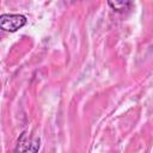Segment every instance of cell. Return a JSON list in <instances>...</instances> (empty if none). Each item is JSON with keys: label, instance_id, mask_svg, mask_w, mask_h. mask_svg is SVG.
Listing matches in <instances>:
<instances>
[{"label": "cell", "instance_id": "6da1fadb", "mask_svg": "<svg viewBox=\"0 0 153 153\" xmlns=\"http://www.w3.org/2000/svg\"><path fill=\"white\" fill-rule=\"evenodd\" d=\"M26 17L23 14L5 13L0 16V29L6 32H16L26 24Z\"/></svg>", "mask_w": 153, "mask_h": 153}, {"label": "cell", "instance_id": "7a4b0ae2", "mask_svg": "<svg viewBox=\"0 0 153 153\" xmlns=\"http://www.w3.org/2000/svg\"><path fill=\"white\" fill-rule=\"evenodd\" d=\"M41 147L39 139H32L29 137V134L26 131L22 133L20 137L18 139V143L16 147V152H37Z\"/></svg>", "mask_w": 153, "mask_h": 153}, {"label": "cell", "instance_id": "3957f363", "mask_svg": "<svg viewBox=\"0 0 153 153\" xmlns=\"http://www.w3.org/2000/svg\"><path fill=\"white\" fill-rule=\"evenodd\" d=\"M108 4L115 12L123 13L130 8L131 1L130 0H108Z\"/></svg>", "mask_w": 153, "mask_h": 153}, {"label": "cell", "instance_id": "277c9868", "mask_svg": "<svg viewBox=\"0 0 153 153\" xmlns=\"http://www.w3.org/2000/svg\"><path fill=\"white\" fill-rule=\"evenodd\" d=\"M66 2H68V4H73V2H75V1H78V0H65Z\"/></svg>", "mask_w": 153, "mask_h": 153}]
</instances>
